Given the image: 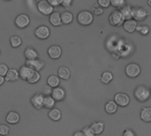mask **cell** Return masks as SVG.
Wrapping results in <instances>:
<instances>
[{
	"instance_id": "cell-1",
	"label": "cell",
	"mask_w": 151,
	"mask_h": 136,
	"mask_svg": "<svg viewBox=\"0 0 151 136\" xmlns=\"http://www.w3.org/2000/svg\"><path fill=\"white\" fill-rule=\"evenodd\" d=\"M150 90L145 86H139L134 91V96L140 102H146L150 97Z\"/></svg>"
},
{
	"instance_id": "cell-2",
	"label": "cell",
	"mask_w": 151,
	"mask_h": 136,
	"mask_svg": "<svg viewBox=\"0 0 151 136\" xmlns=\"http://www.w3.org/2000/svg\"><path fill=\"white\" fill-rule=\"evenodd\" d=\"M94 16L88 11H82L77 16V20L81 26H88L93 22Z\"/></svg>"
},
{
	"instance_id": "cell-3",
	"label": "cell",
	"mask_w": 151,
	"mask_h": 136,
	"mask_svg": "<svg viewBox=\"0 0 151 136\" xmlns=\"http://www.w3.org/2000/svg\"><path fill=\"white\" fill-rule=\"evenodd\" d=\"M124 20H125V19H124L121 12L119 11V10L113 11L111 12V14L110 15V17H109L110 24L111 26H114V27H119V26L123 25Z\"/></svg>"
},
{
	"instance_id": "cell-4",
	"label": "cell",
	"mask_w": 151,
	"mask_h": 136,
	"mask_svg": "<svg viewBox=\"0 0 151 136\" xmlns=\"http://www.w3.org/2000/svg\"><path fill=\"white\" fill-rule=\"evenodd\" d=\"M37 9L43 15H50L54 12L53 6H51L47 0H41L40 2H38Z\"/></svg>"
},
{
	"instance_id": "cell-5",
	"label": "cell",
	"mask_w": 151,
	"mask_h": 136,
	"mask_svg": "<svg viewBox=\"0 0 151 136\" xmlns=\"http://www.w3.org/2000/svg\"><path fill=\"white\" fill-rule=\"evenodd\" d=\"M35 35L40 40H46L50 35V30L47 26L42 25L35 30Z\"/></svg>"
},
{
	"instance_id": "cell-6",
	"label": "cell",
	"mask_w": 151,
	"mask_h": 136,
	"mask_svg": "<svg viewBox=\"0 0 151 136\" xmlns=\"http://www.w3.org/2000/svg\"><path fill=\"white\" fill-rule=\"evenodd\" d=\"M14 23H15L17 27H19L20 29L21 28H25V27H27L29 25L30 19H29L28 15L21 13V14H19V15H18L16 17V19L14 20Z\"/></svg>"
},
{
	"instance_id": "cell-7",
	"label": "cell",
	"mask_w": 151,
	"mask_h": 136,
	"mask_svg": "<svg viewBox=\"0 0 151 136\" xmlns=\"http://www.w3.org/2000/svg\"><path fill=\"white\" fill-rule=\"evenodd\" d=\"M126 73L130 78H135L141 73V67L135 63H131L126 67Z\"/></svg>"
},
{
	"instance_id": "cell-8",
	"label": "cell",
	"mask_w": 151,
	"mask_h": 136,
	"mask_svg": "<svg viewBox=\"0 0 151 136\" xmlns=\"http://www.w3.org/2000/svg\"><path fill=\"white\" fill-rule=\"evenodd\" d=\"M43 99L44 96L41 93H37L31 97L30 102L34 108H35L36 110H42L43 108Z\"/></svg>"
},
{
	"instance_id": "cell-9",
	"label": "cell",
	"mask_w": 151,
	"mask_h": 136,
	"mask_svg": "<svg viewBox=\"0 0 151 136\" xmlns=\"http://www.w3.org/2000/svg\"><path fill=\"white\" fill-rule=\"evenodd\" d=\"M114 101L118 105H119L121 107H126L130 103V97L127 94L118 93L114 96Z\"/></svg>"
},
{
	"instance_id": "cell-10",
	"label": "cell",
	"mask_w": 151,
	"mask_h": 136,
	"mask_svg": "<svg viewBox=\"0 0 151 136\" xmlns=\"http://www.w3.org/2000/svg\"><path fill=\"white\" fill-rule=\"evenodd\" d=\"M26 65L27 66H29L30 68H32L34 71H37V72H40L41 70H42L44 65H45L44 62L39 58L32 59V60H27Z\"/></svg>"
},
{
	"instance_id": "cell-11",
	"label": "cell",
	"mask_w": 151,
	"mask_h": 136,
	"mask_svg": "<svg viewBox=\"0 0 151 136\" xmlns=\"http://www.w3.org/2000/svg\"><path fill=\"white\" fill-rule=\"evenodd\" d=\"M148 16V11L142 7L133 8V18L135 20H143Z\"/></svg>"
},
{
	"instance_id": "cell-12",
	"label": "cell",
	"mask_w": 151,
	"mask_h": 136,
	"mask_svg": "<svg viewBox=\"0 0 151 136\" xmlns=\"http://www.w3.org/2000/svg\"><path fill=\"white\" fill-rule=\"evenodd\" d=\"M48 55L51 59H58L62 55V49L58 45H52L48 49Z\"/></svg>"
},
{
	"instance_id": "cell-13",
	"label": "cell",
	"mask_w": 151,
	"mask_h": 136,
	"mask_svg": "<svg viewBox=\"0 0 151 136\" xmlns=\"http://www.w3.org/2000/svg\"><path fill=\"white\" fill-rule=\"evenodd\" d=\"M51 96L54 98L56 102H61L65 98V91L63 88L57 87L52 89Z\"/></svg>"
},
{
	"instance_id": "cell-14",
	"label": "cell",
	"mask_w": 151,
	"mask_h": 136,
	"mask_svg": "<svg viewBox=\"0 0 151 136\" xmlns=\"http://www.w3.org/2000/svg\"><path fill=\"white\" fill-rule=\"evenodd\" d=\"M34 73V70L32 68H30L29 66H27V65H22L19 70V78L23 81H27L30 76L31 74Z\"/></svg>"
},
{
	"instance_id": "cell-15",
	"label": "cell",
	"mask_w": 151,
	"mask_h": 136,
	"mask_svg": "<svg viewBox=\"0 0 151 136\" xmlns=\"http://www.w3.org/2000/svg\"><path fill=\"white\" fill-rule=\"evenodd\" d=\"M19 114L16 112L11 111L7 113L6 117H5V120L8 124L10 125H16L19 122Z\"/></svg>"
},
{
	"instance_id": "cell-16",
	"label": "cell",
	"mask_w": 151,
	"mask_h": 136,
	"mask_svg": "<svg viewBox=\"0 0 151 136\" xmlns=\"http://www.w3.org/2000/svg\"><path fill=\"white\" fill-rule=\"evenodd\" d=\"M137 21L135 19H127L124 21L123 23V27L124 29L128 32V33H134L136 30V27H137Z\"/></svg>"
},
{
	"instance_id": "cell-17",
	"label": "cell",
	"mask_w": 151,
	"mask_h": 136,
	"mask_svg": "<svg viewBox=\"0 0 151 136\" xmlns=\"http://www.w3.org/2000/svg\"><path fill=\"white\" fill-rule=\"evenodd\" d=\"M49 20L50 22V24L54 27H59L62 25V21H61V16L60 13L58 12H53L49 18Z\"/></svg>"
},
{
	"instance_id": "cell-18",
	"label": "cell",
	"mask_w": 151,
	"mask_h": 136,
	"mask_svg": "<svg viewBox=\"0 0 151 136\" xmlns=\"http://www.w3.org/2000/svg\"><path fill=\"white\" fill-rule=\"evenodd\" d=\"M19 78V71L16 70V69H9L6 75L4 76V80L6 81H9V82H12V81H17L18 79Z\"/></svg>"
},
{
	"instance_id": "cell-19",
	"label": "cell",
	"mask_w": 151,
	"mask_h": 136,
	"mask_svg": "<svg viewBox=\"0 0 151 136\" xmlns=\"http://www.w3.org/2000/svg\"><path fill=\"white\" fill-rule=\"evenodd\" d=\"M24 56L27 58V60H32L38 58V52L32 47H28L24 51Z\"/></svg>"
},
{
	"instance_id": "cell-20",
	"label": "cell",
	"mask_w": 151,
	"mask_h": 136,
	"mask_svg": "<svg viewBox=\"0 0 151 136\" xmlns=\"http://www.w3.org/2000/svg\"><path fill=\"white\" fill-rule=\"evenodd\" d=\"M48 116L49 118L53 120V121H58L61 119V117H62V113H61V111L58 108H52L50 110L49 113H48Z\"/></svg>"
},
{
	"instance_id": "cell-21",
	"label": "cell",
	"mask_w": 151,
	"mask_h": 136,
	"mask_svg": "<svg viewBox=\"0 0 151 136\" xmlns=\"http://www.w3.org/2000/svg\"><path fill=\"white\" fill-rule=\"evenodd\" d=\"M58 74L60 79L67 81V80H69V78L71 76V72H70L69 68H67L66 66H61L58 68Z\"/></svg>"
},
{
	"instance_id": "cell-22",
	"label": "cell",
	"mask_w": 151,
	"mask_h": 136,
	"mask_svg": "<svg viewBox=\"0 0 151 136\" xmlns=\"http://www.w3.org/2000/svg\"><path fill=\"white\" fill-rule=\"evenodd\" d=\"M61 16V21H62V24L64 25H69L73 22V15L72 12H64L63 13L60 14Z\"/></svg>"
},
{
	"instance_id": "cell-23",
	"label": "cell",
	"mask_w": 151,
	"mask_h": 136,
	"mask_svg": "<svg viewBox=\"0 0 151 136\" xmlns=\"http://www.w3.org/2000/svg\"><path fill=\"white\" fill-rule=\"evenodd\" d=\"M60 84V78L57 75H50L47 79V85L51 87L52 89L58 87Z\"/></svg>"
},
{
	"instance_id": "cell-24",
	"label": "cell",
	"mask_w": 151,
	"mask_h": 136,
	"mask_svg": "<svg viewBox=\"0 0 151 136\" xmlns=\"http://www.w3.org/2000/svg\"><path fill=\"white\" fill-rule=\"evenodd\" d=\"M90 127L93 130L94 134L96 135H101L104 132V124L103 122H94V123H92V125L90 126Z\"/></svg>"
},
{
	"instance_id": "cell-25",
	"label": "cell",
	"mask_w": 151,
	"mask_h": 136,
	"mask_svg": "<svg viewBox=\"0 0 151 136\" xmlns=\"http://www.w3.org/2000/svg\"><path fill=\"white\" fill-rule=\"evenodd\" d=\"M141 119L144 122H151V107H144L141 112Z\"/></svg>"
},
{
	"instance_id": "cell-26",
	"label": "cell",
	"mask_w": 151,
	"mask_h": 136,
	"mask_svg": "<svg viewBox=\"0 0 151 136\" xmlns=\"http://www.w3.org/2000/svg\"><path fill=\"white\" fill-rule=\"evenodd\" d=\"M119 11L121 12V13H122V15L126 20L133 18V8L130 5H125Z\"/></svg>"
},
{
	"instance_id": "cell-27",
	"label": "cell",
	"mask_w": 151,
	"mask_h": 136,
	"mask_svg": "<svg viewBox=\"0 0 151 136\" xmlns=\"http://www.w3.org/2000/svg\"><path fill=\"white\" fill-rule=\"evenodd\" d=\"M56 104V101L51 96H45L43 99V108H46L48 110H50L54 108Z\"/></svg>"
},
{
	"instance_id": "cell-28",
	"label": "cell",
	"mask_w": 151,
	"mask_h": 136,
	"mask_svg": "<svg viewBox=\"0 0 151 136\" xmlns=\"http://www.w3.org/2000/svg\"><path fill=\"white\" fill-rule=\"evenodd\" d=\"M105 111L108 114H113L118 111V104L115 101H109L105 104Z\"/></svg>"
},
{
	"instance_id": "cell-29",
	"label": "cell",
	"mask_w": 151,
	"mask_h": 136,
	"mask_svg": "<svg viewBox=\"0 0 151 136\" xmlns=\"http://www.w3.org/2000/svg\"><path fill=\"white\" fill-rule=\"evenodd\" d=\"M10 43H11L12 47L18 48L22 44V39H21V37H19L18 35H13L10 38Z\"/></svg>"
},
{
	"instance_id": "cell-30",
	"label": "cell",
	"mask_w": 151,
	"mask_h": 136,
	"mask_svg": "<svg viewBox=\"0 0 151 136\" xmlns=\"http://www.w3.org/2000/svg\"><path fill=\"white\" fill-rule=\"evenodd\" d=\"M41 79V75L39 73V72L37 71H34V73L31 74V76L27 80V81L29 83V84H35V83H37Z\"/></svg>"
},
{
	"instance_id": "cell-31",
	"label": "cell",
	"mask_w": 151,
	"mask_h": 136,
	"mask_svg": "<svg viewBox=\"0 0 151 136\" xmlns=\"http://www.w3.org/2000/svg\"><path fill=\"white\" fill-rule=\"evenodd\" d=\"M113 80V74L111 72H104L101 76V81L104 84L110 83Z\"/></svg>"
},
{
	"instance_id": "cell-32",
	"label": "cell",
	"mask_w": 151,
	"mask_h": 136,
	"mask_svg": "<svg viewBox=\"0 0 151 136\" xmlns=\"http://www.w3.org/2000/svg\"><path fill=\"white\" fill-rule=\"evenodd\" d=\"M136 30L143 35H146L150 33V27L145 25H137Z\"/></svg>"
},
{
	"instance_id": "cell-33",
	"label": "cell",
	"mask_w": 151,
	"mask_h": 136,
	"mask_svg": "<svg viewBox=\"0 0 151 136\" xmlns=\"http://www.w3.org/2000/svg\"><path fill=\"white\" fill-rule=\"evenodd\" d=\"M10 134V127L7 125L1 124L0 125V135L8 136Z\"/></svg>"
},
{
	"instance_id": "cell-34",
	"label": "cell",
	"mask_w": 151,
	"mask_h": 136,
	"mask_svg": "<svg viewBox=\"0 0 151 136\" xmlns=\"http://www.w3.org/2000/svg\"><path fill=\"white\" fill-rule=\"evenodd\" d=\"M111 4L117 8H122L126 5V0H111Z\"/></svg>"
},
{
	"instance_id": "cell-35",
	"label": "cell",
	"mask_w": 151,
	"mask_h": 136,
	"mask_svg": "<svg viewBox=\"0 0 151 136\" xmlns=\"http://www.w3.org/2000/svg\"><path fill=\"white\" fill-rule=\"evenodd\" d=\"M82 133H83L84 136L96 135L94 134V132H93V130L91 129V127H85L83 128V130H82Z\"/></svg>"
},
{
	"instance_id": "cell-36",
	"label": "cell",
	"mask_w": 151,
	"mask_h": 136,
	"mask_svg": "<svg viewBox=\"0 0 151 136\" xmlns=\"http://www.w3.org/2000/svg\"><path fill=\"white\" fill-rule=\"evenodd\" d=\"M52 88L50 87L49 85H46L42 88V95L43 96H51V93H52Z\"/></svg>"
},
{
	"instance_id": "cell-37",
	"label": "cell",
	"mask_w": 151,
	"mask_h": 136,
	"mask_svg": "<svg viewBox=\"0 0 151 136\" xmlns=\"http://www.w3.org/2000/svg\"><path fill=\"white\" fill-rule=\"evenodd\" d=\"M111 0H97L99 6L103 8H108L111 5Z\"/></svg>"
},
{
	"instance_id": "cell-38",
	"label": "cell",
	"mask_w": 151,
	"mask_h": 136,
	"mask_svg": "<svg viewBox=\"0 0 151 136\" xmlns=\"http://www.w3.org/2000/svg\"><path fill=\"white\" fill-rule=\"evenodd\" d=\"M8 70H9V68H8V66L5 64H0V75L1 76L4 77L6 75Z\"/></svg>"
},
{
	"instance_id": "cell-39",
	"label": "cell",
	"mask_w": 151,
	"mask_h": 136,
	"mask_svg": "<svg viewBox=\"0 0 151 136\" xmlns=\"http://www.w3.org/2000/svg\"><path fill=\"white\" fill-rule=\"evenodd\" d=\"M73 0H60V5L65 8H69L72 5Z\"/></svg>"
},
{
	"instance_id": "cell-40",
	"label": "cell",
	"mask_w": 151,
	"mask_h": 136,
	"mask_svg": "<svg viewBox=\"0 0 151 136\" xmlns=\"http://www.w3.org/2000/svg\"><path fill=\"white\" fill-rule=\"evenodd\" d=\"M93 12L96 15H101L104 12V10L101 7H93Z\"/></svg>"
},
{
	"instance_id": "cell-41",
	"label": "cell",
	"mask_w": 151,
	"mask_h": 136,
	"mask_svg": "<svg viewBox=\"0 0 151 136\" xmlns=\"http://www.w3.org/2000/svg\"><path fill=\"white\" fill-rule=\"evenodd\" d=\"M47 1H48V3H49L51 6H53V7L60 5V0H47Z\"/></svg>"
},
{
	"instance_id": "cell-42",
	"label": "cell",
	"mask_w": 151,
	"mask_h": 136,
	"mask_svg": "<svg viewBox=\"0 0 151 136\" xmlns=\"http://www.w3.org/2000/svg\"><path fill=\"white\" fill-rule=\"evenodd\" d=\"M123 136H135V134L131 129H126L123 133Z\"/></svg>"
},
{
	"instance_id": "cell-43",
	"label": "cell",
	"mask_w": 151,
	"mask_h": 136,
	"mask_svg": "<svg viewBox=\"0 0 151 136\" xmlns=\"http://www.w3.org/2000/svg\"><path fill=\"white\" fill-rule=\"evenodd\" d=\"M73 136H84V135H83L82 131H76V132H74Z\"/></svg>"
},
{
	"instance_id": "cell-44",
	"label": "cell",
	"mask_w": 151,
	"mask_h": 136,
	"mask_svg": "<svg viewBox=\"0 0 151 136\" xmlns=\"http://www.w3.org/2000/svg\"><path fill=\"white\" fill-rule=\"evenodd\" d=\"M4 76H1L0 75V86H2L3 84H4Z\"/></svg>"
},
{
	"instance_id": "cell-45",
	"label": "cell",
	"mask_w": 151,
	"mask_h": 136,
	"mask_svg": "<svg viewBox=\"0 0 151 136\" xmlns=\"http://www.w3.org/2000/svg\"><path fill=\"white\" fill-rule=\"evenodd\" d=\"M148 4L151 6V0H148Z\"/></svg>"
},
{
	"instance_id": "cell-46",
	"label": "cell",
	"mask_w": 151,
	"mask_h": 136,
	"mask_svg": "<svg viewBox=\"0 0 151 136\" xmlns=\"http://www.w3.org/2000/svg\"><path fill=\"white\" fill-rule=\"evenodd\" d=\"M5 1H10V0H5Z\"/></svg>"
},
{
	"instance_id": "cell-47",
	"label": "cell",
	"mask_w": 151,
	"mask_h": 136,
	"mask_svg": "<svg viewBox=\"0 0 151 136\" xmlns=\"http://www.w3.org/2000/svg\"><path fill=\"white\" fill-rule=\"evenodd\" d=\"M150 93H151V88H150Z\"/></svg>"
},
{
	"instance_id": "cell-48",
	"label": "cell",
	"mask_w": 151,
	"mask_h": 136,
	"mask_svg": "<svg viewBox=\"0 0 151 136\" xmlns=\"http://www.w3.org/2000/svg\"><path fill=\"white\" fill-rule=\"evenodd\" d=\"M0 54H1V51H0Z\"/></svg>"
}]
</instances>
